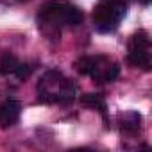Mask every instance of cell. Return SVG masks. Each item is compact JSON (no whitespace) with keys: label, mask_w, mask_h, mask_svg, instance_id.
<instances>
[{"label":"cell","mask_w":152,"mask_h":152,"mask_svg":"<svg viewBox=\"0 0 152 152\" xmlns=\"http://www.w3.org/2000/svg\"><path fill=\"white\" fill-rule=\"evenodd\" d=\"M16 2H29V0H16Z\"/></svg>","instance_id":"4fadbf2b"},{"label":"cell","mask_w":152,"mask_h":152,"mask_svg":"<svg viewBox=\"0 0 152 152\" xmlns=\"http://www.w3.org/2000/svg\"><path fill=\"white\" fill-rule=\"evenodd\" d=\"M18 59L15 54H11L9 50H4L0 52V75H9V73H15L16 66H18Z\"/></svg>","instance_id":"8992f818"},{"label":"cell","mask_w":152,"mask_h":152,"mask_svg":"<svg viewBox=\"0 0 152 152\" xmlns=\"http://www.w3.org/2000/svg\"><path fill=\"white\" fill-rule=\"evenodd\" d=\"M79 23H83V11L70 2H47L38 13V25L50 39L59 36L63 25L75 27Z\"/></svg>","instance_id":"6da1fadb"},{"label":"cell","mask_w":152,"mask_h":152,"mask_svg":"<svg viewBox=\"0 0 152 152\" xmlns=\"http://www.w3.org/2000/svg\"><path fill=\"white\" fill-rule=\"evenodd\" d=\"M127 61L132 66L150 70V38L145 31H138L136 34H132L129 41Z\"/></svg>","instance_id":"3957f363"},{"label":"cell","mask_w":152,"mask_h":152,"mask_svg":"<svg viewBox=\"0 0 152 152\" xmlns=\"http://www.w3.org/2000/svg\"><path fill=\"white\" fill-rule=\"evenodd\" d=\"M20 113H22V106L18 100H13V99H7L0 104V127H11L18 122L20 118Z\"/></svg>","instance_id":"5b68a950"},{"label":"cell","mask_w":152,"mask_h":152,"mask_svg":"<svg viewBox=\"0 0 152 152\" xmlns=\"http://www.w3.org/2000/svg\"><path fill=\"white\" fill-rule=\"evenodd\" d=\"M138 2H141V4H143V6H148V4H150V2H152V0H138Z\"/></svg>","instance_id":"7c38bea8"},{"label":"cell","mask_w":152,"mask_h":152,"mask_svg":"<svg viewBox=\"0 0 152 152\" xmlns=\"http://www.w3.org/2000/svg\"><path fill=\"white\" fill-rule=\"evenodd\" d=\"M95 61H97V57L84 56V57L75 61V70H77L81 75H91V72L95 68Z\"/></svg>","instance_id":"ba28073f"},{"label":"cell","mask_w":152,"mask_h":152,"mask_svg":"<svg viewBox=\"0 0 152 152\" xmlns=\"http://www.w3.org/2000/svg\"><path fill=\"white\" fill-rule=\"evenodd\" d=\"M79 100H81V104H84L86 107L97 109L99 113L106 115V102H104L102 95H99V93H84V95H81Z\"/></svg>","instance_id":"52a82bcc"},{"label":"cell","mask_w":152,"mask_h":152,"mask_svg":"<svg viewBox=\"0 0 152 152\" xmlns=\"http://www.w3.org/2000/svg\"><path fill=\"white\" fill-rule=\"evenodd\" d=\"M34 72V64L32 63H18L16 70H15V75L20 79V81H25L31 77V73Z\"/></svg>","instance_id":"30bf717a"},{"label":"cell","mask_w":152,"mask_h":152,"mask_svg":"<svg viewBox=\"0 0 152 152\" xmlns=\"http://www.w3.org/2000/svg\"><path fill=\"white\" fill-rule=\"evenodd\" d=\"M127 13V0H100L93 9V23L99 32H113Z\"/></svg>","instance_id":"7a4b0ae2"},{"label":"cell","mask_w":152,"mask_h":152,"mask_svg":"<svg viewBox=\"0 0 152 152\" xmlns=\"http://www.w3.org/2000/svg\"><path fill=\"white\" fill-rule=\"evenodd\" d=\"M118 73H120V66H118L116 63H109V66L106 68V72H104V75H102V83H100V84H104V83H113V81L118 77Z\"/></svg>","instance_id":"8fae6325"},{"label":"cell","mask_w":152,"mask_h":152,"mask_svg":"<svg viewBox=\"0 0 152 152\" xmlns=\"http://www.w3.org/2000/svg\"><path fill=\"white\" fill-rule=\"evenodd\" d=\"M63 75L57 70H48L38 83V100L43 104H57Z\"/></svg>","instance_id":"277c9868"},{"label":"cell","mask_w":152,"mask_h":152,"mask_svg":"<svg viewBox=\"0 0 152 152\" xmlns=\"http://www.w3.org/2000/svg\"><path fill=\"white\" fill-rule=\"evenodd\" d=\"M140 122H141V116L138 113H129L122 120V131H125V132H136L140 129Z\"/></svg>","instance_id":"9c48e42d"}]
</instances>
